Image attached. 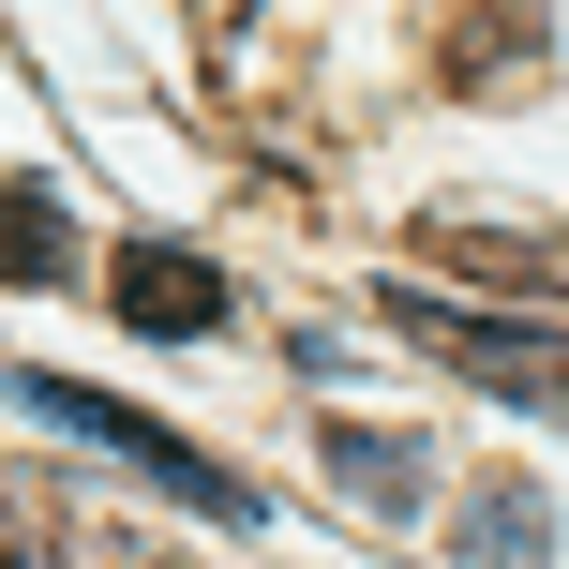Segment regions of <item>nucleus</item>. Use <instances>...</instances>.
Returning <instances> with one entry per match:
<instances>
[{
    "label": "nucleus",
    "mask_w": 569,
    "mask_h": 569,
    "mask_svg": "<svg viewBox=\"0 0 569 569\" xmlns=\"http://www.w3.org/2000/svg\"><path fill=\"white\" fill-rule=\"evenodd\" d=\"M405 345H435V360H465L495 405H540L569 420V330H510V315H465V300H390Z\"/></svg>",
    "instance_id": "1"
},
{
    "label": "nucleus",
    "mask_w": 569,
    "mask_h": 569,
    "mask_svg": "<svg viewBox=\"0 0 569 569\" xmlns=\"http://www.w3.org/2000/svg\"><path fill=\"white\" fill-rule=\"evenodd\" d=\"M30 405H46V420H76V435H106L120 465H150V480H166V495H196V510H226V525L256 510V495H240L226 465L196 450V435H166V420H150V405H106V390H76V375H30Z\"/></svg>",
    "instance_id": "2"
},
{
    "label": "nucleus",
    "mask_w": 569,
    "mask_h": 569,
    "mask_svg": "<svg viewBox=\"0 0 569 569\" xmlns=\"http://www.w3.org/2000/svg\"><path fill=\"white\" fill-rule=\"evenodd\" d=\"M106 300H120V330H166V345L226 330V270H210V256H180V240H136V256L106 270Z\"/></svg>",
    "instance_id": "3"
},
{
    "label": "nucleus",
    "mask_w": 569,
    "mask_h": 569,
    "mask_svg": "<svg viewBox=\"0 0 569 569\" xmlns=\"http://www.w3.org/2000/svg\"><path fill=\"white\" fill-rule=\"evenodd\" d=\"M435 256L450 270H480V284H525V300H569V226H435Z\"/></svg>",
    "instance_id": "4"
},
{
    "label": "nucleus",
    "mask_w": 569,
    "mask_h": 569,
    "mask_svg": "<svg viewBox=\"0 0 569 569\" xmlns=\"http://www.w3.org/2000/svg\"><path fill=\"white\" fill-rule=\"evenodd\" d=\"M330 480L360 495V510H420V435H375V420H330Z\"/></svg>",
    "instance_id": "5"
},
{
    "label": "nucleus",
    "mask_w": 569,
    "mask_h": 569,
    "mask_svg": "<svg viewBox=\"0 0 569 569\" xmlns=\"http://www.w3.org/2000/svg\"><path fill=\"white\" fill-rule=\"evenodd\" d=\"M465 555H480V569H540V555H555L540 480H480V510H465Z\"/></svg>",
    "instance_id": "6"
},
{
    "label": "nucleus",
    "mask_w": 569,
    "mask_h": 569,
    "mask_svg": "<svg viewBox=\"0 0 569 569\" xmlns=\"http://www.w3.org/2000/svg\"><path fill=\"white\" fill-rule=\"evenodd\" d=\"M60 270H76V226L30 180H0V284H60Z\"/></svg>",
    "instance_id": "7"
},
{
    "label": "nucleus",
    "mask_w": 569,
    "mask_h": 569,
    "mask_svg": "<svg viewBox=\"0 0 569 569\" xmlns=\"http://www.w3.org/2000/svg\"><path fill=\"white\" fill-rule=\"evenodd\" d=\"M0 569H60V540H46L30 510H0Z\"/></svg>",
    "instance_id": "8"
}]
</instances>
